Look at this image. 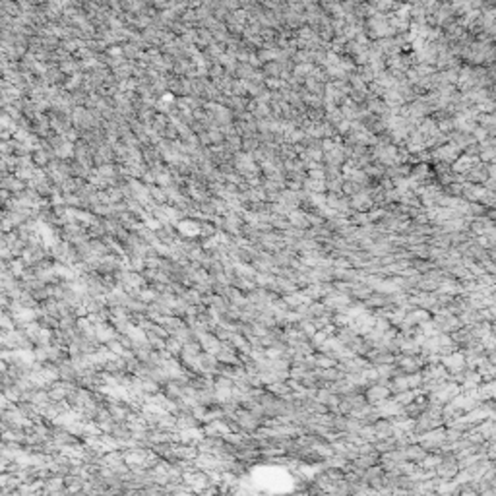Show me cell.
<instances>
[{"label": "cell", "instance_id": "1", "mask_svg": "<svg viewBox=\"0 0 496 496\" xmlns=\"http://www.w3.org/2000/svg\"><path fill=\"white\" fill-rule=\"evenodd\" d=\"M235 157H233V165H235V169L239 171V175L241 177H252V175H256L258 173V165H256V161L252 157V153H243V151H237V153H233Z\"/></svg>", "mask_w": 496, "mask_h": 496}, {"label": "cell", "instance_id": "3", "mask_svg": "<svg viewBox=\"0 0 496 496\" xmlns=\"http://www.w3.org/2000/svg\"><path fill=\"white\" fill-rule=\"evenodd\" d=\"M376 407V413H378V417L380 419H395V417H405L403 415V407L399 405V403H395L393 399H384V401H380L378 405H374Z\"/></svg>", "mask_w": 496, "mask_h": 496}, {"label": "cell", "instance_id": "5", "mask_svg": "<svg viewBox=\"0 0 496 496\" xmlns=\"http://www.w3.org/2000/svg\"><path fill=\"white\" fill-rule=\"evenodd\" d=\"M440 365L448 371V374H450V372H452V374H458V372L465 371V359H463V355L458 353V351H454V353H450V355H442V357H440Z\"/></svg>", "mask_w": 496, "mask_h": 496}, {"label": "cell", "instance_id": "2", "mask_svg": "<svg viewBox=\"0 0 496 496\" xmlns=\"http://www.w3.org/2000/svg\"><path fill=\"white\" fill-rule=\"evenodd\" d=\"M76 388V384H70V382H64V380H56L53 382L49 388H47V393H49V399L51 401H66L68 393Z\"/></svg>", "mask_w": 496, "mask_h": 496}, {"label": "cell", "instance_id": "26", "mask_svg": "<svg viewBox=\"0 0 496 496\" xmlns=\"http://www.w3.org/2000/svg\"><path fill=\"white\" fill-rule=\"evenodd\" d=\"M41 496H45V495H43V493H41Z\"/></svg>", "mask_w": 496, "mask_h": 496}, {"label": "cell", "instance_id": "23", "mask_svg": "<svg viewBox=\"0 0 496 496\" xmlns=\"http://www.w3.org/2000/svg\"><path fill=\"white\" fill-rule=\"evenodd\" d=\"M299 330L302 332V336L308 339V337H312L316 334V324L312 320H301V328Z\"/></svg>", "mask_w": 496, "mask_h": 496}, {"label": "cell", "instance_id": "12", "mask_svg": "<svg viewBox=\"0 0 496 496\" xmlns=\"http://www.w3.org/2000/svg\"><path fill=\"white\" fill-rule=\"evenodd\" d=\"M119 334H117V330L107 322V324H99V326H95V339H97V343L99 345H107L109 341H113V339H117Z\"/></svg>", "mask_w": 496, "mask_h": 496}, {"label": "cell", "instance_id": "19", "mask_svg": "<svg viewBox=\"0 0 496 496\" xmlns=\"http://www.w3.org/2000/svg\"><path fill=\"white\" fill-rule=\"evenodd\" d=\"M25 264L19 260V258H12L10 262H8V273L12 275V277H16V279H19L23 273H25Z\"/></svg>", "mask_w": 496, "mask_h": 496}, {"label": "cell", "instance_id": "9", "mask_svg": "<svg viewBox=\"0 0 496 496\" xmlns=\"http://www.w3.org/2000/svg\"><path fill=\"white\" fill-rule=\"evenodd\" d=\"M198 454V448L192 444H173V456L177 461H194Z\"/></svg>", "mask_w": 496, "mask_h": 496}, {"label": "cell", "instance_id": "16", "mask_svg": "<svg viewBox=\"0 0 496 496\" xmlns=\"http://www.w3.org/2000/svg\"><path fill=\"white\" fill-rule=\"evenodd\" d=\"M267 393H271V395H279V397H289L293 390L289 388V384L287 382H273V384H269L267 386Z\"/></svg>", "mask_w": 496, "mask_h": 496}, {"label": "cell", "instance_id": "21", "mask_svg": "<svg viewBox=\"0 0 496 496\" xmlns=\"http://www.w3.org/2000/svg\"><path fill=\"white\" fill-rule=\"evenodd\" d=\"M314 365L318 367V371H326V369H334L336 361L328 355H314Z\"/></svg>", "mask_w": 496, "mask_h": 496}, {"label": "cell", "instance_id": "13", "mask_svg": "<svg viewBox=\"0 0 496 496\" xmlns=\"http://www.w3.org/2000/svg\"><path fill=\"white\" fill-rule=\"evenodd\" d=\"M0 188L8 190L12 196H18V194H21L25 188H27V184H25V182H21V180L16 178L14 175H8V177L0 182Z\"/></svg>", "mask_w": 496, "mask_h": 496}, {"label": "cell", "instance_id": "15", "mask_svg": "<svg viewBox=\"0 0 496 496\" xmlns=\"http://www.w3.org/2000/svg\"><path fill=\"white\" fill-rule=\"evenodd\" d=\"M475 430L485 440H495V419H487V421L479 423Z\"/></svg>", "mask_w": 496, "mask_h": 496}, {"label": "cell", "instance_id": "20", "mask_svg": "<svg viewBox=\"0 0 496 496\" xmlns=\"http://www.w3.org/2000/svg\"><path fill=\"white\" fill-rule=\"evenodd\" d=\"M2 395L12 403V405H18L21 401V390L18 386H8V388H2Z\"/></svg>", "mask_w": 496, "mask_h": 496}, {"label": "cell", "instance_id": "24", "mask_svg": "<svg viewBox=\"0 0 496 496\" xmlns=\"http://www.w3.org/2000/svg\"><path fill=\"white\" fill-rule=\"evenodd\" d=\"M308 200H310V204H312L314 208H318V210L328 208V206H326V194H308Z\"/></svg>", "mask_w": 496, "mask_h": 496}, {"label": "cell", "instance_id": "14", "mask_svg": "<svg viewBox=\"0 0 496 496\" xmlns=\"http://www.w3.org/2000/svg\"><path fill=\"white\" fill-rule=\"evenodd\" d=\"M200 425V421L194 419L190 413H180L177 417V430H190V428H198Z\"/></svg>", "mask_w": 496, "mask_h": 496}, {"label": "cell", "instance_id": "7", "mask_svg": "<svg viewBox=\"0 0 496 496\" xmlns=\"http://www.w3.org/2000/svg\"><path fill=\"white\" fill-rule=\"evenodd\" d=\"M390 397V388L388 386H380V384H374V386H369L367 391H365V399L367 403L371 405H378L380 401L388 399Z\"/></svg>", "mask_w": 496, "mask_h": 496}, {"label": "cell", "instance_id": "4", "mask_svg": "<svg viewBox=\"0 0 496 496\" xmlns=\"http://www.w3.org/2000/svg\"><path fill=\"white\" fill-rule=\"evenodd\" d=\"M460 471V467H458V461L454 456H444L442 463L434 469V475L438 479H444V481H450V479L456 477V473Z\"/></svg>", "mask_w": 496, "mask_h": 496}, {"label": "cell", "instance_id": "25", "mask_svg": "<svg viewBox=\"0 0 496 496\" xmlns=\"http://www.w3.org/2000/svg\"><path fill=\"white\" fill-rule=\"evenodd\" d=\"M355 223H359V225H369V223H371L369 213H357V215H355Z\"/></svg>", "mask_w": 496, "mask_h": 496}, {"label": "cell", "instance_id": "11", "mask_svg": "<svg viewBox=\"0 0 496 496\" xmlns=\"http://www.w3.org/2000/svg\"><path fill=\"white\" fill-rule=\"evenodd\" d=\"M479 165V159L475 155H460L458 159L452 163V169H454V173L456 175H467L473 167H477Z\"/></svg>", "mask_w": 496, "mask_h": 496}, {"label": "cell", "instance_id": "6", "mask_svg": "<svg viewBox=\"0 0 496 496\" xmlns=\"http://www.w3.org/2000/svg\"><path fill=\"white\" fill-rule=\"evenodd\" d=\"M458 157H460V149H458L454 143H444V145H440V147H436V149H434V153H432V159L442 161V163H446V165L454 163Z\"/></svg>", "mask_w": 496, "mask_h": 496}, {"label": "cell", "instance_id": "10", "mask_svg": "<svg viewBox=\"0 0 496 496\" xmlns=\"http://www.w3.org/2000/svg\"><path fill=\"white\" fill-rule=\"evenodd\" d=\"M198 343H200V347H202V353L213 355V357L219 353V349H221V341L213 336L212 332L202 334V336L198 337Z\"/></svg>", "mask_w": 496, "mask_h": 496}, {"label": "cell", "instance_id": "17", "mask_svg": "<svg viewBox=\"0 0 496 496\" xmlns=\"http://www.w3.org/2000/svg\"><path fill=\"white\" fill-rule=\"evenodd\" d=\"M302 184H304V190H306L308 194H326V182H322V180L304 178Z\"/></svg>", "mask_w": 496, "mask_h": 496}, {"label": "cell", "instance_id": "8", "mask_svg": "<svg viewBox=\"0 0 496 496\" xmlns=\"http://www.w3.org/2000/svg\"><path fill=\"white\" fill-rule=\"evenodd\" d=\"M349 206L355 208L359 213H365L367 210H371L372 206H374V198H372V192L371 190H361V192H357V194L351 198V202H349Z\"/></svg>", "mask_w": 496, "mask_h": 496}, {"label": "cell", "instance_id": "18", "mask_svg": "<svg viewBox=\"0 0 496 496\" xmlns=\"http://www.w3.org/2000/svg\"><path fill=\"white\" fill-rule=\"evenodd\" d=\"M289 225H295L297 229H304V227H308V221H306V213L299 212V210H293V212H289Z\"/></svg>", "mask_w": 496, "mask_h": 496}, {"label": "cell", "instance_id": "22", "mask_svg": "<svg viewBox=\"0 0 496 496\" xmlns=\"http://www.w3.org/2000/svg\"><path fill=\"white\" fill-rule=\"evenodd\" d=\"M180 349H182V345L178 343L175 337H167V339H165V351H167V353H171L173 357H177L178 359Z\"/></svg>", "mask_w": 496, "mask_h": 496}]
</instances>
